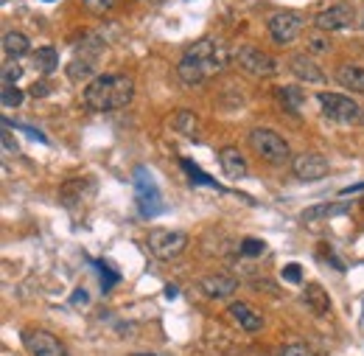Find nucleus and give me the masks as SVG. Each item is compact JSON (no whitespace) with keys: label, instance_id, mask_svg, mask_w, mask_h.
I'll return each instance as SVG.
<instances>
[{"label":"nucleus","instance_id":"nucleus-1","mask_svg":"<svg viewBox=\"0 0 364 356\" xmlns=\"http://www.w3.org/2000/svg\"><path fill=\"white\" fill-rule=\"evenodd\" d=\"M230 62V51L228 45L222 43L219 37H202L191 45L185 53H182L180 65H177V73L185 85H202L208 82L210 76L222 73Z\"/></svg>","mask_w":364,"mask_h":356},{"label":"nucleus","instance_id":"nucleus-2","mask_svg":"<svg viewBox=\"0 0 364 356\" xmlns=\"http://www.w3.org/2000/svg\"><path fill=\"white\" fill-rule=\"evenodd\" d=\"M135 95V82L127 73H101L82 93L85 107L92 112H112V110H124Z\"/></svg>","mask_w":364,"mask_h":356},{"label":"nucleus","instance_id":"nucleus-3","mask_svg":"<svg viewBox=\"0 0 364 356\" xmlns=\"http://www.w3.org/2000/svg\"><path fill=\"white\" fill-rule=\"evenodd\" d=\"M135 197H137V211H140L143 219H154V216H160L166 211L163 194H160L157 182L151 177V172L143 169V166L135 169Z\"/></svg>","mask_w":364,"mask_h":356},{"label":"nucleus","instance_id":"nucleus-4","mask_svg":"<svg viewBox=\"0 0 364 356\" xmlns=\"http://www.w3.org/2000/svg\"><path fill=\"white\" fill-rule=\"evenodd\" d=\"M319 107H322V115L336 124H364V107L356 104L350 95L319 93Z\"/></svg>","mask_w":364,"mask_h":356},{"label":"nucleus","instance_id":"nucleus-5","mask_svg":"<svg viewBox=\"0 0 364 356\" xmlns=\"http://www.w3.org/2000/svg\"><path fill=\"white\" fill-rule=\"evenodd\" d=\"M250 146H252V152H255L258 157H264L267 163H274V166H280V163H286V160L291 157L289 143L274 132V130H264V127L252 130V132H250Z\"/></svg>","mask_w":364,"mask_h":356},{"label":"nucleus","instance_id":"nucleus-6","mask_svg":"<svg viewBox=\"0 0 364 356\" xmlns=\"http://www.w3.org/2000/svg\"><path fill=\"white\" fill-rule=\"evenodd\" d=\"M185 247H188V236L182 230H166V227L149 230V250L160 261L180 258L182 253H185Z\"/></svg>","mask_w":364,"mask_h":356},{"label":"nucleus","instance_id":"nucleus-7","mask_svg":"<svg viewBox=\"0 0 364 356\" xmlns=\"http://www.w3.org/2000/svg\"><path fill=\"white\" fill-rule=\"evenodd\" d=\"M104 53V45L98 43V40H92L87 43L73 59H70V65L65 68L68 70V79L73 82V85H82V82H92L95 79V70H98V56Z\"/></svg>","mask_w":364,"mask_h":356},{"label":"nucleus","instance_id":"nucleus-8","mask_svg":"<svg viewBox=\"0 0 364 356\" xmlns=\"http://www.w3.org/2000/svg\"><path fill=\"white\" fill-rule=\"evenodd\" d=\"M269 34H272L274 43L286 45V43H294L306 26V17L300 11H291V9H283V11H274L269 17Z\"/></svg>","mask_w":364,"mask_h":356},{"label":"nucleus","instance_id":"nucleus-9","mask_svg":"<svg viewBox=\"0 0 364 356\" xmlns=\"http://www.w3.org/2000/svg\"><path fill=\"white\" fill-rule=\"evenodd\" d=\"M235 59H238V65H241L250 76L267 79V76H274V73H277V62H274L267 51H261V48H255V45H241V48L235 51Z\"/></svg>","mask_w":364,"mask_h":356},{"label":"nucleus","instance_id":"nucleus-10","mask_svg":"<svg viewBox=\"0 0 364 356\" xmlns=\"http://www.w3.org/2000/svg\"><path fill=\"white\" fill-rule=\"evenodd\" d=\"M328 160L317 155V152H303V155H297L294 160H291V172H294V177L303 179V182H314V179H322L328 174Z\"/></svg>","mask_w":364,"mask_h":356},{"label":"nucleus","instance_id":"nucleus-11","mask_svg":"<svg viewBox=\"0 0 364 356\" xmlns=\"http://www.w3.org/2000/svg\"><path fill=\"white\" fill-rule=\"evenodd\" d=\"M353 23V9L348 6V3H333V6H328V9H322L317 17H314V26L322 28V31H342V28H348Z\"/></svg>","mask_w":364,"mask_h":356},{"label":"nucleus","instance_id":"nucleus-12","mask_svg":"<svg viewBox=\"0 0 364 356\" xmlns=\"http://www.w3.org/2000/svg\"><path fill=\"white\" fill-rule=\"evenodd\" d=\"M23 345L31 356H68L65 345L48 331H26L23 334Z\"/></svg>","mask_w":364,"mask_h":356},{"label":"nucleus","instance_id":"nucleus-13","mask_svg":"<svg viewBox=\"0 0 364 356\" xmlns=\"http://www.w3.org/2000/svg\"><path fill=\"white\" fill-rule=\"evenodd\" d=\"M289 70H291L300 82H306V85H319V82H325L322 68H319L309 53H291V56H289Z\"/></svg>","mask_w":364,"mask_h":356},{"label":"nucleus","instance_id":"nucleus-14","mask_svg":"<svg viewBox=\"0 0 364 356\" xmlns=\"http://www.w3.org/2000/svg\"><path fill=\"white\" fill-rule=\"evenodd\" d=\"M199 292H205L208 298H230L232 292H238V281L230 275H208L199 281Z\"/></svg>","mask_w":364,"mask_h":356},{"label":"nucleus","instance_id":"nucleus-15","mask_svg":"<svg viewBox=\"0 0 364 356\" xmlns=\"http://www.w3.org/2000/svg\"><path fill=\"white\" fill-rule=\"evenodd\" d=\"M228 314L232 317V320H235V323H238V325H241V328H244V331H250V334L264 328V317L255 312L252 306L241 303V300H238V303H230Z\"/></svg>","mask_w":364,"mask_h":356},{"label":"nucleus","instance_id":"nucleus-16","mask_svg":"<svg viewBox=\"0 0 364 356\" xmlns=\"http://www.w3.org/2000/svg\"><path fill=\"white\" fill-rule=\"evenodd\" d=\"M219 163H222V172L228 179H241L247 177V160L241 157V152L235 146H225L219 152Z\"/></svg>","mask_w":364,"mask_h":356},{"label":"nucleus","instance_id":"nucleus-17","mask_svg":"<svg viewBox=\"0 0 364 356\" xmlns=\"http://www.w3.org/2000/svg\"><path fill=\"white\" fill-rule=\"evenodd\" d=\"M336 82L350 93H364V68L362 65H339L336 68Z\"/></svg>","mask_w":364,"mask_h":356},{"label":"nucleus","instance_id":"nucleus-18","mask_svg":"<svg viewBox=\"0 0 364 356\" xmlns=\"http://www.w3.org/2000/svg\"><path fill=\"white\" fill-rule=\"evenodd\" d=\"M31 65H34L43 76H50V73L59 68V51H56L53 45H43V48H37V51L31 53Z\"/></svg>","mask_w":364,"mask_h":356},{"label":"nucleus","instance_id":"nucleus-19","mask_svg":"<svg viewBox=\"0 0 364 356\" xmlns=\"http://www.w3.org/2000/svg\"><path fill=\"white\" fill-rule=\"evenodd\" d=\"M171 127L180 135H185V137H202V121H199V115L191 112V110H180V112L174 115Z\"/></svg>","mask_w":364,"mask_h":356},{"label":"nucleus","instance_id":"nucleus-20","mask_svg":"<svg viewBox=\"0 0 364 356\" xmlns=\"http://www.w3.org/2000/svg\"><path fill=\"white\" fill-rule=\"evenodd\" d=\"M303 300H306V306L317 314V317L328 314V309H331V298H328V292H325L319 283H309V286H306Z\"/></svg>","mask_w":364,"mask_h":356},{"label":"nucleus","instance_id":"nucleus-21","mask_svg":"<svg viewBox=\"0 0 364 356\" xmlns=\"http://www.w3.org/2000/svg\"><path fill=\"white\" fill-rule=\"evenodd\" d=\"M28 51H31V43H28V37H26L23 31H6V34H3V53H6V56L20 59V56H26Z\"/></svg>","mask_w":364,"mask_h":356},{"label":"nucleus","instance_id":"nucleus-22","mask_svg":"<svg viewBox=\"0 0 364 356\" xmlns=\"http://www.w3.org/2000/svg\"><path fill=\"white\" fill-rule=\"evenodd\" d=\"M342 211H348V202L345 205H314V208H306L303 214H300V219L309 224L319 222V219H325V216H333V214H342Z\"/></svg>","mask_w":364,"mask_h":356},{"label":"nucleus","instance_id":"nucleus-23","mask_svg":"<svg viewBox=\"0 0 364 356\" xmlns=\"http://www.w3.org/2000/svg\"><path fill=\"white\" fill-rule=\"evenodd\" d=\"M277 98H280V104H286L289 112H300V107L306 101V93L294 88V85H289V88H277Z\"/></svg>","mask_w":364,"mask_h":356},{"label":"nucleus","instance_id":"nucleus-24","mask_svg":"<svg viewBox=\"0 0 364 356\" xmlns=\"http://www.w3.org/2000/svg\"><path fill=\"white\" fill-rule=\"evenodd\" d=\"M306 51H309V53H328V51H331V37H328V31H322V28L309 31V34H306Z\"/></svg>","mask_w":364,"mask_h":356},{"label":"nucleus","instance_id":"nucleus-25","mask_svg":"<svg viewBox=\"0 0 364 356\" xmlns=\"http://www.w3.org/2000/svg\"><path fill=\"white\" fill-rule=\"evenodd\" d=\"M182 169H185V174L191 177V182H193V185H208V188H222V185H219L216 179H213V177H208V174H205V172H202V169H199L196 163H191L188 157H182Z\"/></svg>","mask_w":364,"mask_h":356},{"label":"nucleus","instance_id":"nucleus-26","mask_svg":"<svg viewBox=\"0 0 364 356\" xmlns=\"http://www.w3.org/2000/svg\"><path fill=\"white\" fill-rule=\"evenodd\" d=\"M23 90L17 88V85H3L0 90V101H3V107H20L23 104Z\"/></svg>","mask_w":364,"mask_h":356},{"label":"nucleus","instance_id":"nucleus-27","mask_svg":"<svg viewBox=\"0 0 364 356\" xmlns=\"http://www.w3.org/2000/svg\"><path fill=\"white\" fill-rule=\"evenodd\" d=\"M238 250H241V256H250V258H258V256H264V253H267V244H264L261 239H244Z\"/></svg>","mask_w":364,"mask_h":356},{"label":"nucleus","instance_id":"nucleus-28","mask_svg":"<svg viewBox=\"0 0 364 356\" xmlns=\"http://www.w3.org/2000/svg\"><path fill=\"white\" fill-rule=\"evenodd\" d=\"M95 267L101 269V286H104V292H109V289H112V286L121 281V275H118V272H112V269H109V264L95 261Z\"/></svg>","mask_w":364,"mask_h":356},{"label":"nucleus","instance_id":"nucleus-29","mask_svg":"<svg viewBox=\"0 0 364 356\" xmlns=\"http://www.w3.org/2000/svg\"><path fill=\"white\" fill-rule=\"evenodd\" d=\"M0 76H3V85H17L20 76H23V68L17 62H6L3 70H0Z\"/></svg>","mask_w":364,"mask_h":356},{"label":"nucleus","instance_id":"nucleus-30","mask_svg":"<svg viewBox=\"0 0 364 356\" xmlns=\"http://www.w3.org/2000/svg\"><path fill=\"white\" fill-rule=\"evenodd\" d=\"M82 3H85V9L92 11V14H107L115 6V0H82Z\"/></svg>","mask_w":364,"mask_h":356},{"label":"nucleus","instance_id":"nucleus-31","mask_svg":"<svg viewBox=\"0 0 364 356\" xmlns=\"http://www.w3.org/2000/svg\"><path fill=\"white\" fill-rule=\"evenodd\" d=\"M283 281H289V283H300V281H303L300 264H286V267H283Z\"/></svg>","mask_w":364,"mask_h":356},{"label":"nucleus","instance_id":"nucleus-32","mask_svg":"<svg viewBox=\"0 0 364 356\" xmlns=\"http://www.w3.org/2000/svg\"><path fill=\"white\" fill-rule=\"evenodd\" d=\"M277 356H311V351L306 345H286Z\"/></svg>","mask_w":364,"mask_h":356},{"label":"nucleus","instance_id":"nucleus-33","mask_svg":"<svg viewBox=\"0 0 364 356\" xmlns=\"http://www.w3.org/2000/svg\"><path fill=\"white\" fill-rule=\"evenodd\" d=\"M28 93H31L34 98H46L48 93H50V85H48V82H34V85L28 88Z\"/></svg>","mask_w":364,"mask_h":356},{"label":"nucleus","instance_id":"nucleus-34","mask_svg":"<svg viewBox=\"0 0 364 356\" xmlns=\"http://www.w3.org/2000/svg\"><path fill=\"white\" fill-rule=\"evenodd\" d=\"M70 303H73V306H87V303H90V298H87V292H85V289H76V292H73V298H70Z\"/></svg>","mask_w":364,"mask_h":356},{"label":"nucleus","instance_id":"nucleus-35","mask_svg":"<svg viewBox=\"0 0 364 356\" xmlns=\"http://www.w3.org/2000/svg\"><path fill=\"white\" fill-rule=\"evenodd\" d=\"M252 286L255 289H267L269 295H277V286H274L272 281H252Z\"/></svg>","mask_w":364,"mask_h":356},{"label":"nucleus","instance_id":"nucleus-36","mask_svg":"<svg viewBox=\"0 0 364 356\" xmlns=\"http://www.w3.org/2000/svg\"><path fill=\"white\" fill-rule=\"evenodd\" d=\"M359 191H364V182H356V185L342 188V191H339V197H350V194H359Z\"/></svg>","mask_w":364,"mask_h":356},{"label":"nucleus","instance_id":"nucleus-37","mask_svg":"<svg viewBox=\"0 0 364 356\" xmlns=\"http://www.w3.org/2000/svg\"><path fill=\"white\" fill-rule=\"evenodd\" d=\"M177 295H180V289H177V286H166V298H168V300H174Z\"/></svg>","mask_w":364,"mask_h":356},{"label":"nucleus","instance_id":"nucleus-38","mask_svg":"<svg viewBox=\"0 0 364 356\" xmlns=\"http://www.w3.org/2000/svg\"><path fill=\"white\" fill-rule=\"evenodd\" d=\"M151 3H163V0H151Z\"/></svg>","mask_w":364,"mask_h":356},{"label":"nucleus","instance_id":"nucleus-39","mask_svg":"<svg viewBox=\"0 0 364 356\" xmlns=\"http://www.w3.org/2000/svg\"><path fill=\"white\" fill-rule=\"evenodd\" d=\"M362 28H364V17H362Z\"/></svg>","mask_w":364,"mask_h":356},{"label":"nucleus","instance_id":"nucleus-40","mask_svg":"<svg viewBox=\"0 0 364 356\" xmlns=\"http://www.w3.org/2000/svg\"><path fill=\"white\" fill-rule=\"evenodd\" d=\"M3 356H11V354H3Z\"/></svg>","mask_w":364,"mask_h":356},{"label":"nucleus","instance_id":"nucleus-41","mask_svg":"<svg viewBox=\"0 0 364 356\" xmlns=\"http://www.w3.org/2000/svg\"><path fill=\"white\" fill-rule=\"evenodd\" d=\"M135 356H137V354H135ZM146 356H151V354H146Z\"/></svg>","mask_w":364,"mask_h":356},{"label":"nucleus","instance_id":"nucleus-42","mask_svg":"<svg viewBox=\"0 0 364 356\" xmlns=\"http://www.w3.org/2000/svg\"><path fill=\"white\" fill-rule=\"evenodd\" d=\"M46 3H50V0H46Z\"/></svg>","mask_w":364,"mask_h":356}]
</instances>
